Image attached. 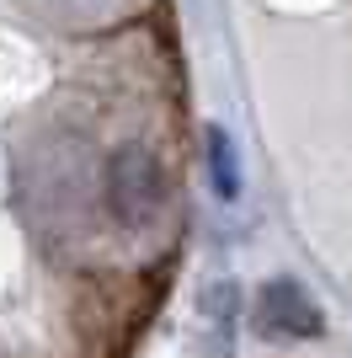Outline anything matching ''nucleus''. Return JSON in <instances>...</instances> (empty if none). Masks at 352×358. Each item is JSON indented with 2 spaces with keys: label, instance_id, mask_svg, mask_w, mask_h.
I'll list each match as a JSON object with an SVG mask.
<instances>
[{
  "label": "nucleus",
  "instance_id": "obj_2",
  "mask_svg": "<svg viewBox=\"0 0 352 358\" xmlns=\"http://www.w3.org/2000/svg\"><path fill=\"white\" fill-rule=\"evenodd\" d=\"M256 327L267 337H321V305L293 278H272L256 294Z\"/></svg>",
  "mask_w": 352,
  "mask_h": 358
},
{
  "label": "nucleus",
  "instance_id": "obj_3",
  "mask_svg": "<svg viewBox=\"0 0 352 358\" xmlns=\"http://www.w3.org/2000/svg\"><path fill=\"white\" fill-rule=\"evenodd\" d=\"M203 145H208V171H214V193L219 198H240V161H235V145H230V134H224L219 123L203 134Z\"/></svg>",
  "mask_w": 352,
  "mask_h": 358
},
{
  "label": "nucleus",
  "instance_id": "obj_1",
  "mask_svg": "<svg viewBox=\"0 0 352 358\" xmlns=\"http://www.w3.org/2000/svg\"><path fill=\"white\" fill-rule=\"evenodd\" d=\"M161 203H166L161 161L145 145H123L107 161V209H112V220L129 224V230H145V224H155Z\"/></svg>",
  "mask_w": 352,
  "mask_h": 358
}]
</instances>
